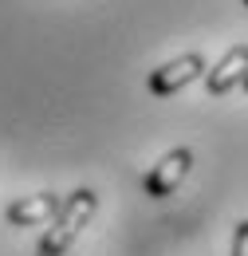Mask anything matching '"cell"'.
<instances>
[{"label": "cell", "mask_w": 248, "mask_h": 256, "mask_svg": "<svg viewBox=\"0 0 248 256\" xmlns=\"http://www.w3.org/2000/svg\"><path fill=\"white\" fill-rule=\"evenodd\" d=\"M94 209H98V193L94 190H75L71 197H63V209L56 213V221L48 224V232H44L36 256H63L75 244V236L87 228V221L94 217Z\"/></svg>", "instance_id": "6da1fadb"}, {"label": "cell", "mask_w": 248, "mask_h": 256, "mask_svg": "<svg viewBox=\"0 0 248 256\" xmlns=\"http://www.w3.org/2000/svg\"><path fill=\"white\" fill-rule=\"evenodd\" d=\"M240 87H244V91H248V75H244V83H240Z\"/></svg>", "instance_id": "52a82bcc"}, {"label": "cell", "mask_w": 248, "mask_h": 256, "mask_svg": "<svg viewBox=\"0 0 248 256\" xmlns=\"http://www.w3.org/2000/svg\"><path fill=\"white\" fill-rule=\"evenodd\" d=\"M209 67H205V56L201 52H186V56H178V60H170V64H162L158 71H150V91L158 98L174 95V91H182L186 83H193L197 75H205Z\"/></svg>", "instance_id": "7a4b0ae2"}, {"label": "cell", "mask_w": 248, "mask_h": 256, "mask_svg": "<svg viewBox=\"0 0 248 256\" xmlns=\"http://www.w3.org/2000/svg\"><path fill=\"white\" fill-rule=\"evenodd\" d=\"M244 75H248V44H236L205 71V87H209V95H228L232 87L244 83Z\"/></svg>", "instance_id": "3957f363"}, {"label": "cell", "mask_w": 248, "mask_h": 256, "mask_svg": "<svg viewBox=\"0 0 248 256\" xmlns=\"http://www.w3.org/2000/svg\"><path fill=\"white\" fill-rule=\"evenodd\" d=\"M63 209V197L60 193H36V197H20L4 209V221L16 224V228H32V224H52L56 213Z\"/></svg>", "instance_id": "5b68a950"}, {"label": "cell", "mask_w": 248, "mask_h": 256, "mask_svg": "<svg viewBox=\"0 0 248 256\" xmlns=\"http://www.w3.org/2000/svg\"><path fill=\"white\" fill-rule=\"evenodd\" d=\"M232 256H248V221H240L232 232Z\"/></svg>", "instance_id": "8992f818"}, {"label": "cell", "mask_w": 248, "mask_h": 256, "mask_svg": "<svg viewBox=\"0 0 248 256\" xmlns=\"http://www.w3.org/2000/svg\"><path fill=\"white\" fill-rule=\"evenodd\" d=\"M189 166H193V150H186V146L170 150V154L150 170V178H146V193H150V197H170V193L186 182Z\"/></svg>", "instance_id": "277c9868"}, {"label": "cell", "mask_w": 248, "mask_h": 256, "mask_svg": "<svg viewBox=\"0 0 248 256\" xmlns=\"http://www.w3.org/2000/svg\"><path fill=\"white\" fill-rule=\"evenodd\" d=\"M244 8H248V0H244Z\"/></svg>", "instance_id": "ba28073f"}]
</instances>
